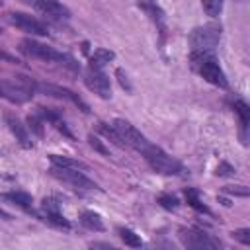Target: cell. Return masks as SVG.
<instances>
[{"label":"cell","mask_w":250,"mask_h":250,"mask_svg":"<svg viewBox=\"0 0 250 250\" xmlns=\"http://www.w3.org/2000/svg\"><path fill=\"white\" fill-rule=\"evenodd\" d=\"M35 82L27 76H16V80H0V96L12 104H23L31 100Z\"/></svg>","instance_id":"obj_3"},{"label":"cell","mask_w":250,"mask_h":250,"mask_svg":"<svg viewBox=\"0 0 250 250\" xmlns=\"http://www.w3.org/2000/svg\"><path fill=\"white\" fill-rule=\"evenodd\" d=\"M4 121H6V125H8V129L12 131V135L16 137V141H18L23 148H33V141H31V135H29L27 125H23L14 113H6V115H4Z\"/></svg>","instance_id":"obj_12"},{"label":"cell","mask_w":250,"mask_h":250,"mask_svg":"<svg viewBox=\"0 0 250 250\" xmlns=\"http://www.w3.org/2000/svg\"><path fill=\"white\" fill-rule=\"evenodd\" d=\"M217 176H234V168L229 164V162H221L219 166H217V172H215Z\"/></svg>","instance_id":"obj_30"},{"label":"cell","mask_w":250,"mask_h":250,"mask_svg":"<svg viewBox=\"0 0 250 250\" xmlns=\"http://www.w3.org/2000/svg\"><path fill=\"white\" fill-rule=\"evenodd\" d=\"M221 23L217 21H211V23H205V25H199L195 27L191 33H189V45L193 51H211L219 45V39H221Z\"/></svg>","instance_id":"obj_6"},{"label":"cell","mask_w":250,"mask_h":250,"mask_svg":"<svg viewBox=\"0 0 250 250\" xmlns=\"http://www.w3.org/2000/svg\"><path fill=\"white\" fill-rule=\"evenodd\" d=\"M90 246H92V248H109V250L113 248V246H111V244H107V242H92Z\"/></svg>","instance_id":"obj_32"},{"label":"cell","mask_w":250,"mask_h":250,"mask_svg":"<svg viewBox=\"0 0 250 250\" xmlns=\"http://www.w3.org/2000/svg\"><path fill=\"white\" fill-rule=\"evenodd\" d=\"M0 217H2V219H6V221H10V219H12V215H10V213H6V211H2V209H0Z\"/></svg>","instance_id":"obj_33"},{"label":"cell","mask_w":250,"mask_h":250,"mask_svg":"<svg viewBox=\"0 0 250 250\" xmlns=\"http://www.w3.org/2000/svg\"><path fill=\"white\" fill-rule=\"evenodd\" d=\"M35 90H39V92H43V94H47V96H55V98H62V100H68V102H72L74 105H78L84 113H88L90 111V107H88V104L86 102H82V98L78 96V94H74V92H70L68 88H62V86H55V84H35Z\"/></svg>","instance_id":"obj_11"},{"label":"cell","mask_w":250,"mask_h":250,"mask_svg":"<svg viewBox=\"0 0 250 250\" xmlns=\"http://www.w3.org/2000/svg\"><path fill=\"white\" fill-rule=\"evenodd\" d=\"M49 174L53 176V178H57L59 182H62V184H68L70 188H74V189H86V191H96V189H100V186L94 182V180H90L88 176H84L80 170H76V168H62V166H51L49 168Z\"/></svg>","instance_id":"obj_7"},{"label":"cell","mask_w":250,"mask_h":250,"mask_svg":"<svg viewBox=\"0 0 250 250\" xmlns=\"http://www.w3.org/2000/svg\"><path fill=\"white\" fill-rule=\"evenodd\" d=\"M49 160L55 166H62V168H76V170H88V164L76 160V158H68V156H61V154H49Z\"/></svg>","instance_id":"obj_18"},{"label":"cell","mask_w":250,"mask_h":250,"mask_svg":"<svg viewBox=\"0 0 250 250\" xmlns=\"http://www.w3.org/2000/svg\"><path fill=\"white\" fill-rule=\"evenodd\" d=\"M191 61H193V66L197 68V72L209 84L219 86V88H227L229 86V80H227L223 68L219 66V61L213 55H209L207 51H193Z\"/></svg>","instance_id":"obj_2"},{"label":"cell","mask_w":250,"mask_h":250,"mask_svg":"<svg viewBox=\"0 0 250 250\" xmlns=\"http://www.w3.org/2000/svg\"><path fill=\"white\" fill-rule=\"evenodd\" d=\"M115 76H117L121 88H125L127 92H133V86H131V82H129V76H127V72H125L123 68H117V70H115Z\"/></svg>","instance_id":"obj_27"},{"label":"cell","mask_w":250,"mask_h":250,"mask_svg":"<svg viewBox=\"0 0 250 250\" xmlns=\"http://www.w3.org/2000/svg\"><path fill=\"white\" fill-rule=\"evenodd\" d=\"M232 107H234V113L238 115L242 143H246V129H248V123H250V107H248V104H246V102H242V100H236Z\"/></svg>","instance_id":"obj_15"},{"label":"cell","mask_w":250,"mask_h":250,"mask_svg":"<svg viewBox=\"0 0 250 250\" xmlns=\"http://www.w3.org/2000/svg\"><path fill=\"white\" fill-rule=\"evenodd\" d=\"M186 199H188V203L193 207V209H197L199 213H207V215H211V211H209V207L207 205H203L201 203V199H199V193H197V189H186Z\"/></svg>","instance_id":"obj_22"},{"label":"cell","mask_w":250,"mask_h":250,"mask_svg":"<svg viewBox=\"0 0 250 250\" xmlns=\"http://www.w3.org/2000/svg\"><path fill=\"white\" fill-rule=\"evenodd\" d=\"M20 49L25 55L33 57V59H39V61H45V62H59V64H64L68 68L78 70V62L70 55H64V53H61V51H57V49H53L45 43H39L35 39H23L20 43Z\"/></svg>","instance_id":"obj_1"},{"label":"cell","mask_w":250,"mask_h":250,"mask_svg":"<svg viewBox=\"0 0 250 250\" xmlns=\"http://www.w3.org/2000/svg\"><path fill=\"white\" fill-rule=\"evenodd\" d=\"M111 127H113V131L117 133V137L123 141L125 146H131V148H135V150H139V152H145V150L150 146V141H148L133 123H129L127 119L117 117V119L111 121Z\"/></svg>","instance_id":"obj_5"},{"label":"cell","mask_w":250,"mask_h":250,"mask_svg":"<svg viewBox=\"0 0 250 250\" xmlns=\"http://www.w3.org/2000/svg\"><path fill=\"white\" fill-rule=\"evenodd\" d=\"M117 232H119V238H121L127 246H131V248H141V246H143L141 236H139L137 232H133L131 229H123V227H121Z\"/></svg>","instance_id":"obj_21"},{"label":"cell","mask_w":250,"mask_h":250,"mask_svg":"<svg viewBox=\"0 0 250 250\" xmlns=\"http://www.w3.org/2000/svg\"><path fill=\"white\" fill-rule=\"evenodd\" d=\"M8 21H10L14 27L25 31V33L39 35V37L49 35V29H47V25H45L43 21H39V20H35L33 16L23 14V12H10V14H8Z\"/></svg>","instance_id":"obj_8"},{"label":"cell","mask_w":250,"mask_h":250,"mask_svg":"<svg viewBox=\"0 0 250 250\" xmlns=\"http://www.w3.org/2000/svg\"><path fill=\"white\" fill-rule=\"evenodd\" d=\"M0 59H2V61H8V62H18L12 55H8V53H6V51H2V49H0Z\"/></svg>","instance_id":"obj_31"},{"label":"cell","mask_w":250,"mask_h":250,"mask_svg":"<svg viewBox=\"0 0 250 250\" xmlns=\"http://www.w3.org/2000/svg\"><path fill=\"white\" fill-rule=\"evenodd\" d=\"M223 191L225 193H230V195H240V197H246L248 195V188H244V186H225Z\"/></svg>","instance_id":"obj_29"},{"label":"cell","mask_w":250,"mask_h":250,"mask_svg":"<svg viewBox=\"0 0 250 250\" xmlns=\"http://www.w3.org/2000/svg\"><path fill=\"white\" fill-rule=\"evenodd\" d=\"M115 59V53L109 49H96L90 57V68H104L109 61Z\"/></svg>","instance_id":"obj_16"},{"label":"cell","mask_w":250,"mask_h":250,"mask_svg":"<svg viewBox=\"0 0 250 250\" xmlns=\"http://www.w3.org/2000/svg\"><path fill=\"white\" fill-rule=\"evenodd\" d=\"M27 129H31L37 137H43V121L39 115H29L27 117Z\"/></svg>","instance_id":"obj_25"},{"label":"cell","mask_w":250,"mask_h":250,"mask_svg":"<svg viewBox=\"0 0 250 250\" xmlns=\"http://www.w3.org/2000/svg\"><path fill=\"white\" fill-rule=\"evenodd\" d=\"M156 203H160L164 209L172 211V209H178V205H180V199H178L176 195H170V193H160V195L156 197Z\"/></svg>","instance_id":"obj_24"},{"label":"cell","mask_w":250,"mask_h":250,"mask_svg":"<svg viewBox=\"0 0 250 250\" xmlns=\"http://www.w3.org/2000/svg\"><path fill=\"white\" fill-rule=\"evenodd\" d=\"M139 8L150 18V21H154L160 29V33H164V10L156 4V0H139L137 2Z\"/></svg>","instance_id":"obj_14"},{"label":"cell","mask_w":250,"mask_h":250,"mask_svg":"<svg viewBox=\"0 0 250 250\" xmlns=\"http://www.w3.org/2000/svg\"><path fill=\"white\" fill-rule=\"evenodd\" d=\"M232 238L242 242L244 246H250V229H238L232 232Z\"/></svg>","instance_id":"obj_26"},{"label":"cell","mask_w":250,"mask_h":250,"mask_svg":"<svg viewBox=\"0 0 250 250\" xmlns=\"http://www.w3.org/2000/svg\"><path fill=\"white\" fill-rule=\"evenodd\" d=\"M143 154H145L148 166H150L154 172H158V174H164V176H178V174L184 172L182 162H178L176 158H172L170 154H166L162 148H158V146H154V145H150Z\"/></svg>","instance_id":"obj_4"},{"label":"cell","mask_w":250,"mask_h":250,"mask_svg":"<svg viewBox=\"0 0 250 250\" xmlns=\"http://www.w3.org/2000/svg\"><path fill=\"white\" fill-rule=\"evenodd\" d=\"M80 223H82V227H86L90 230H98V232L105 229L102 217L98 213H94V211H82L80 213Z\"/></svg>","instance_id":"obj_17"},{"label":"cell","mask_w":250,"mask_h":250,"mask_svg":"<svg viewBox=\"0 0 250 250\" xmlns=\"http://www.w3.org/2000/svg\"><path fill=\"white\" fill-rule=\"evenodd\" d=\"M178 236H180L182 244L188 246V248H197V250H201V248H217V246H221L219 240L211 238L209 234H205V232L199 230V229H180V234H178Z\"/></svg>","instance_id":"obj_10"},{"label":"cell","mask_w":250,"mask_h":250,"mask_svg":"<svg viewBox=\"0 0 250 250\" xmlns=\"http://www.w3.org/2000/svg\"><path fill=\"white\" fill-rule=\"evenodd\" d=\"M88 143H90V146H92V148H96L100 154H104V156H109V150H107V148L102 145V141H100L98 137L90 135V137H88Z\"/></svg>","instance_id":"obj_28"},{"label":"cell","mask_w":250,"mask_h":250,"mask_svg":"<svg viewBox=\"0 0 250 250\" xmlns=\"http://www.w3.org/2000/svg\"><path fill=\"white\" fill-rule=\"evenodd\" d=\"M201 6L209 18H217L223 12V0H201Z\"/></svg>","instance_id":"obj_23"},{"label":"cell","mask_w":250,"mask_h":250,"mask_svg":"<svg viewBox=\"0 0 250 250\" xmlns=\"http://www.w3.org/2000/svg\"><path fill=\"white\" fill-rule=\"evenodd\" d=\"M0 197H2V199H8V201H12L14 205H20V207H23V209H29L31 203H33L31 195L25 193V191H10V193H2Z\"/></svg>","instance_id":"obj_19"},{"label":"cell","mask_w":250,"mask_h":250,"mask_svg":"<svg viewBox=\"0 0 250 250\" xmlns=\"http://www.w3.org/2000/svg\"><path fill=\"white\" fill-rule=\"evenodd\" d=\"M35 10L53 20H68L70 18V10L66 6H62L59 0H35Z\"/></svg>","instance_id":"obj_13"},{"label":"cell","mask_w":250,"mask_h":250,"mask_svg":"<svg viewBox=\"0 0 250 250\" xmlns=\"http://www.w3.org/2000/svg\"><path fill=\"white\" fill-rule=\"evenodd\" d=\"M43 221H47L49 225H53V227H57V229H64V230L70 229V221L64 219L59 211H45V213H43Z\"/></svg>","instance_id":"obj_20"},{"label":"cell","mask_w":250,"mask_h":250,"mask_svg":"<svg viewBox=\"0 0 250 250\" xmlns=\"http://www.w3.org/2000/svg\"><path fill=\"white\" fill-rule=\"evenodd\" d=\"M84 84L88 86V90H92L96 96L107 100L111 98V84H109V78L107 74L102 70V68H90L84 72Z\"/></svg>","instance_id":"obj_9"}]
</instances>
